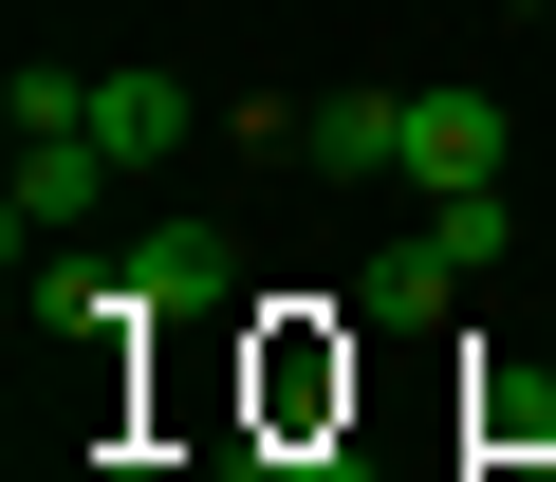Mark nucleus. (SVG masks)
Here are the masks:
<instances>
[{
  "instance_id": "obj_1",
  "label": "nucleus",
  "mask_w": 556,
  "mask_h": 482,
  "mask_svg": "<svg viewBox=\"0 0 556 482\" xmlns=\"http://www.w3.org/2000/svg\"><path fill=\"white\" fill-rule=\"evenodd\" d=\"M204 297H241V241L223 223H149L130 261H93V316H204Z\"/></svg>"
},
{
  "instance_id": "obj_2",
  "label": "nucleus",
  "mask_w": 556,
  "mask_h": 482,
  "mask_svg": "<svg viewBox=\"0 0 556 482\" xmlns=\"http://www.w3.org/2000/svg\"><path fill=\"white\" fill-rule=\"evenodd\" d=\"M464 279H482L464 241H445V223H408V241H371V261H353V316H371V334H445V316H464Z\"/></svg>"
},
{
  "instance_id": "obj_3",
  "label": "nucleus",
  "mask_w": 556,
  "mask_h": 482,
  "mask_svg": "<svg viewBox=\"0 0 556 482\" xmlns=\"http://www.w3.org/2000/svg\"><path fill=\"white\" fill-rule=\"evenodd\" d=\"M112 186H130V167H112L93 130H20V261H56V241H75Z\"/></svg>"
},
{
  "instance_id": "obj_4",
  "label": "nucleus",
  "mask_w": 556,
  "mask_h": 482,
  "mask_svg": "<svg viewBox=\"0 0 556 482\" xmlns=\"http://www.w3.org/2000/svg\"><path fill=\"white\" fill-rule=\"evenodd\" d=\"M501 186V93H408V204H482Z\"/></svg>"
},
{
  "instance_id": "obj_5",
  "label": "nucleus",
  "mask_w": 556,
  "mask_h": 482,
  "mask_svg": "<svg viewBox=\"0 0 556 482\" xmlns=\"http://www.w3.org/2000/svg\"><path fill=\"white\" fill-rule=\"evenodd\" d=\"M298 149L334 186H408V93H334V112H298Z\"/></svg>"
},
{
  "instance_id": "obj_6",
  "label": "nucleus",
  "mask_w": 556,
  "mask_h": 482,
  "mask_svg": "<svg viewBox=\"0 0 556 482\" xmlns=\"http://www.w3.org/2000/svg\"><path fill=\"white\" fill-rule=\"evenodd\" d=\"M93 149H112V167L149 186V167L186 149V93H167V75H93Z\"/></svg>"
},
{
  "instance_id": "obj_7",
  "label": "nucleus",
  "mask_w": 556,
  "mask_h": 482,
  "mask_svg": "<svg viewBox=\"0 0 556 482\" xmlns=\"http://www.w3.org/2000/svg\"><path fill=\"white\" fill-rule=\"evenodd\" d=\"M538 20H556V0H538Z\"/></svg>"
}]
</instances>
